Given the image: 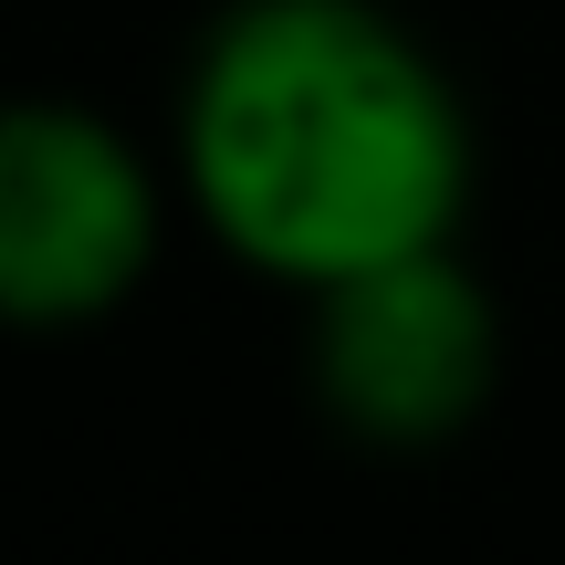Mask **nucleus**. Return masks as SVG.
Listing matches in <instances>:
<instances>
[{"instance_id":"1","label":"nucleus","mask_w":565,"mask_h":565,"mask_svg":"<svg viewBox=\"0 0 565 565\" xmlns=\"http://www.w3.org/2000/svg\"><path fill=\"white\" fill-rule=\"evenodd\" d=\"M168 168L200 242L303 303L461 242L482 126L440 42L387 0H221L179 53Z\"/></svg>"},{"instance_id":"2","label":"nucleus","mask_w":565,"mask_h":565,"mask_svg":"<svg viewBox=\"0 0 565 565\" xmlns=\"http://www.w3.org/2000/svg\"><path fill=\"white\" fill-rule=\"evenodd\" d=\"M179 168L84 95H0V335H95L147 294Z\"/></svg>"},{"instance_id":"3","label":"nucleus","mask_w":565,"mask_h":565,"mask_svg":"<svg viewBox=\"0 0 565 565\" xmlns=\"http://www.w3.org/2000/svg\"><path fill=\"white\" fill-rule=\"evenodd\" d=\"M503 294L471 273L461 242L398 252V263L303 294V398L356 450L419 461V450L471 440L503 398Z\"/></svg>"}]
</instances>
